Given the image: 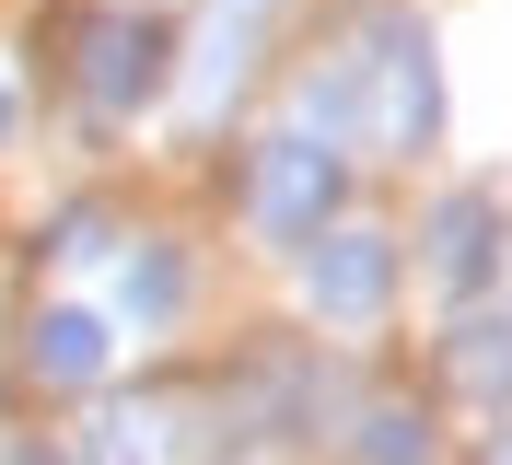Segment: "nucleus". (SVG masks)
Here are the masks:
<instances>
[{
    "label": "nucleus",
    "instance_id": "obj_1",
    "mask_svg": "<svg viewBox=\"0 0 512 465\" xmlns=\"http://www.w3.org/2000/svg\"><path fill=\"white\" fill-rule=\"evenodd\" d=\"M326 198H338V163H326L315 140H280V152L256 163V221H268V233H315Z\"/></svg>",
    "mask_w": 512,
    "mask_h": 465
},
{
    "label": "nucleus",
    "instance_id": "obj_2",
    "mask_svg": "<svg viewBox=\"0 0 512 465\" xmlns=\"http://www.w3.org/2000/svg\"><path fill=\"white\" fill-rule=\"evenodd\" d=\"M82 82H94V105H140V93L163 82V24H94L82 35Z\"/></svg>",
    "mask_w": 512,
    "mask_h": 465
},
{
    "label": "nucleus",
    "instance_id": "obj_3",
    "mask_svg": "<svg viewBox=\"0 0 512 465\" xmlns=\"http://www.w3.org/2000/svg\"><path fill=\"white\" fill-rule=\"evenodd\" d=\"M384 291H396V256H384L373 233H326L315 245V303L326 314H373Z\"/></svg>",
    "mask_w": 512,
    "mask_h": 465
},
{
    "label": "nucleus",
    "instance_id": "obj_4",
    "mask_svg": "<svg viewBox=\"0 0 512 465\" xmlns=\"http://www.w3.org/2000/svg\"><path fill=\"white\" fill-rule=\"evenodd\" d=\"M35 372L94 384V372H105V326H94V314H47V326H35Z\"/></svg>",
    "mask_w": 512,
    "mask_h": 465
},
{
    "label": "nucleus",
    "instance_id": "obj_5",
    "mask_svg": "<svg viewBox=\"0 0 512 465\" xmlns=\"http://www.w3.org/2000/svg\"><path fill=\"white\" fill-rule=\"evenodd\" d=\"M431 256H443L454 291H466V279H489V210H478V198H454V210L431 221Z\"/></svg>",
    "mask_w": 512,
    "mask_h": 465
},
{
    "label": "nucleus",
    "instance_id": "obj_6",
    "mask_svg": "<svg viewBox=\"0 0 512 465\" xmlns=\"http://www.w3.org/2000/svg\"><path fill=\"white\" fill-rule=\"evenodd\" d=\"M454 372L501 396V384H512V326H466V338H454Z\"/></svg>",
    "mask_w": 512,
    "mask_h": 465
},
{
    "label": "nucleus",
    "instance_id": "obj_7",
    "mask_svg": "<svg viewBox=\"0 0 512 465\" xmlns=\"http://www.w3.org/2000/svg\"><path fill=\"white\" fill-rule=\"evenodd\" d=\"M373 465H431V442H419V419H373Z\"/></svg>",
    "mask_w": 512,
    "mask_h": 465
},
{
    "label": "nucleus",
    "instance_id": "obj_8",
    "mask_svg": "<svg viewBox=\"0 0 512 465\" xmlns=\"http://www.w3.org/2000/svg\"><path fill=\"white\" fill-rule=\"evenodd\" d=\"M175 291H187V279H175V256H152V268L128 279V303H140V314H175Z\"/></svg>",
    "mask_w": 512,
    "mask_h": 465
},
{
    "label": "nucleus",
    "instance_id": "obj_9",
    "mask_svg": "<svg viewBox=\"0 0 512 465\" xmlns=\"http://www.w3.org/2000/svg\"><path fill=\"white\" fill-rule=\"evenodd\" d=\"M12 465H59V454H12Z\"/></svg>",
    "mask_w": 512,
    "mask_h": 465
},
{
    "label": "nucleus",
    "instance_id": "obj_10",
    "mask_svg": "<svg viewBox=\"0 0 512 465\" xmlns=\"http://www.w3.org/2000/svg\"><path fill=\"white\" fill-rule=\"evenodd\" d=\"M0 128H12V93H0Z\"/></svg>",
    "mask_w": 512,
    "mask_h": 465
},
{
    "label": "nucleus",
    "instance_id": "obj_11",
    "mask_svg": "<svg viewBox=\"0 0 512 465\" xmlns=\"http://www.w3.org/2000/svg\"><path fill=\"white\" fill-rule=\"evenodd\" d=\"M501 465H512V442H501Z\"/></svg>",
    "mask_w": 512,
    "mask_h": 465
}]
</instances>
